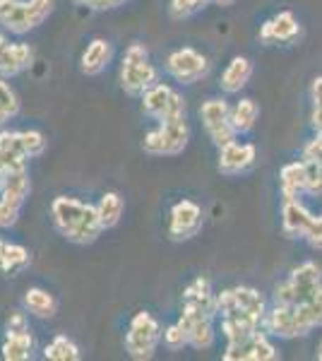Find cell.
Segmentation results:
<instances>
[{"label":"cell","mask_w":322,"mask_h":361,"mask_svg":"<svg viewBox=\"0 0 322 361\" xmlns=\"http://www.w3.org/2000/svg\"><path fill=\"white\" fill-rule=\"evenodd\" d=\"M49 212H51L54 229L66 241L75 243V246H92L106 231L101 219H99L97 205L82 202L78 197H70V195L54 197Z\"/></svg>","instance_id":"obj_1"},{"label":"cell","mask_w":322,"mask_h":361,"mask_svg":"<svg viewBox=\"0 0 322 361\" xmlns=\"http://www.w3.org/2000/svg\"><path fill=\"white\" fill-rule=\"evenodd\" d=\"M118 82L120 90L132 99H140L149 87L159 82V70L151 63L149 49L144 44H130L125 49L120 61Z\"/></svg>","instance_id":"obj_2"},{"label":"cell","mask_w":322,"mask_h":361,"mask_svg":"<svg viewBox=\"0 0 322 361\" xmlns=\"http://www.w3.org/2000/svg\"><path fill=\"white\" fill-rule=\"evenodd\" d=\"M269 308L267 296L248 284H236L216 292V320L219 318H245L262 325Z\"/></svg>","instance_id":"obj_3"},{"label":"cell","mask_w":322,"mask_h":361,"mask_svg":"<svg viewBox=\"0 0 322 361\" xmlns=\"http://www.w3.org/2000/svg\"><path fill=\"white\" fill-rule=\"evenodd\" d=\"M56 0H0V27L15 37L34 32L54 15Z\"/></svg>","instance_id":"obj_4"},{"label":"cell","mask_w":322,"mask_h":361,"mask_svg":"<svg viewBox=\"0 0 322 361\" xmlns=\"http://www.w3.org/2000/svg\"><path fill=\"white\" fill-rule=\"evenodd\" d=\"M322 289V265L315 260H303L296 267H291L289 277L279 282L272 292L269 304H282V306H296L308 301Z\"/></svg>","instance_id":"obj_5"},{"label":"cell","mask_w":322,"mask_h":361,"mask_svg":"<svg viewBox=\"0 0 322 361\" xmlns=\"http://www.w3.org/2000/svg\"><path fill=\"white\" fill-rule=\"evenodd\" d=\"M163 342V325L149 311H137L128 323L123 347L125 354L135 361H149Z\"/></svg>","instance_id":"obj_6"},{"label":"cell","mask_w":322,"mask_h":361,"mask_svg":"<svg viewBox=\"0 0 322 361\" xmlns=\"http://www.w3.org/2000/svg\"><path fill=\"white\" fill-rule=\"evenodd\" d=\"M142 111L147 118L156 121V123H178V121H188V104H185L183 94L173 90L171 85L156 82L149 87L142 97Z\"/></svg>","instance_id":"obj_7"},{"label":"cell","mask_w":322,"mask_h":361,"mask_svg":"<svg viewBox=\"0 0 322 361\" xmlns=\"http://www.w3.org/2000/svg\"><path fill=\"white\" fill-rule=\"evenodd\" d=\"M32 195L29 169L8 171L0 183V229H13L22 217L27 197Z\"/></svg>","instance_id":"obj_8"},{"label":"cell","mask_w":322,"mask_h":361,"mask_svg":"<svg viewBox=\"0 0 322 361\" xmlns=\"http://www.w3.org/2000/svg\"><path fill=\"white\" fill-rule=\"evenodd\" d=\"M37 352V340L29 328V313L13 311L5 320V335L0 342V359L3 361H32Z\"/></svg>","instance_id":"obj_9"},{"label":"cell","mask_w":322,"mask_h":361,"mask_svg":"<svg viewBox=\"0 0 322 361\" xmlns=\"http://www.w3.org/2000/svg\"><path fill=\"white\" fill-rule=\"evenodd\" d=\"M209 68H212L209 58L204 56L202 51L192 49V46H180V49L171 51V54L166 56V63H163L166 75L180 87L202 82L209 75Z\"/></svg>","instance_id":"obj_10"},{"label":"cell","mask_w":322,"mask_h":361,"mask_svg":"<svg viewBox=\"0 0 322 361\" xmlns=\"http://www.w3.org/2000/svg\"><path fill=\"white\" fill-rule=\"evenodd\" d=\"M200 318H216V292L212 287V279L204 275H197L183 287L178 323L188 325Z\"/></svg>","instance_id":"obj_11"},{"label":"cell","mask_w":322,"mask_h":361,"mask_svg":"<svg viewBox=\"0 0 322 361\" xmlns=\"http://www.w3.org/2000/svg\"><path fill=\"white\" fill-rule=\"evenodd\" d=\"M190 145V126L188 121L178 123H156V128L144 133L142 149L149 157H178Z\"/></svg>","instance_id":"obj_12"},{"label":"cell","mask_w":322,"mask_h":361,"mask_svg":"<svg viewBox=\"0 0 322 361\" xmlns=\"http://www.w3.org/2000/svg\"><path fill=\"white\" fill-rule=\"evenodd\" d=\"M200 121L204 133H207V137L212 140L216 149L233 142V140H238L236 128L231 123V104L224 97H212L207 102H202Z\"/></svg>","instance_id":"obj_13"},{"label":"cell","mask_w":322,"mask_h":361,"mask_svg":"<svg viewBox=\"0 0 322 361\" xmlns=\"http://www.w3.org/2000/svg\"><path fill=\"white\" fill-rule=\"evenodd\" d=\"M204 226V209L190 197H180L168 209V224L166 234L173 243L192 241Z\"/></svg>","instance_id":"obj_14"},{"label":"cell","mask_w":322,"mask_h":361,"mask_svg":"<svg viewBox=\"0 0 322 361\" xmlns=\"http://www.w3.org/2000/svg\"><path fill=\"white\" fill-rule=\"evenodd\" d=\"M224 361H277L282 359L277 342L265 330H257L250 337H243L238 342H226V349L221 354Z\"/></svg>","instance_id":"obj_15"},{"label":"cell","mask_w":322,"mask_h":361,"mask_svg":"<svg viewBox=\"0 0 322 361\" xmlns=\"http://www.w3.org/2000/svg\"><path fill=\"white\" fill-rule=\"evenodd\" d=\"M257 161V145L255 142H241V140H233V142L219 147L216 154V171L226 178H236L248 173Z\"/></svg>","instance_id":"obj_16"},{"label":"cell","mask_w":322,"mask_h":361,"mask_svg":"<svg viewBox=\"0 0 322 361\" xmlns=\"http://www.w3.org/2000/svg\"><path fill=\"white\" fill-rule=\"evenodd\" d=\"M301 20L294 10H279L272 17H267L257 29V39L265 46H279V44H294L301 37Z\"/></svg>","instance_id":"obj_17"},{"label":"cell","mask_w":322,"mask_h":361,"mask_svg":"<svg viewBox=\"0 0 322 361\" xmlns=\"http://www.w3.org/2000/svg\"><path fill=\"white\" fill-rule=\"evenodd\" d=\"M282 234L291 241H303L315 219V212L310 209L301 197L294 200H282Z\"/></svg>","instance_id":"obj_18"},{"label":"cell","mask_w":322,"mask_h":361,"mask_svg":"<svg viewBox=\"0 0 322 361\" xmlns=\"http://www.w3.org/2000/svg\"><path fill=\"white\" fill-rule=\"evenodd\" d=\"M279 195H282V200L308 195V166L303 159L286 161L279 169Z\"/></svg>","instance_id":"obj_19"},{"label":"cell","mask_w":322,"mask_h":361,"mask_svg":"<svg viewBox=\"0 0 322 361\" xmlns=\"http://www.w3.org/2000/svg\"><path fill=\"white\" fill-rule=\"evenodd\" d=\"M111 61H113V46H111V42H106V39L97 37L87 44L85 51H82L80 70L87 78H99V75L111 66Z\"/></svg>","instance_id":"obj_20"},{"label":"cell","mask_w":322,"mask_h":361,"mask_svg":"<svg viewBox=\"0 0 322 361\" xmlns=\"http://www.w3.org/2000/svg\"><path fill=\"white\" fill-rule=\"evenodd\" d=\"M250 78H253V61L245 56H233L226 63V68L221 70L219 87L224 94H241L248 87Z\"/></svg>","instance_id":"obj_21"},{"label":"cell","mask_w":322,"mask_h":361,"mask_svg":"<svg viewBox=\"0 0 322 361\" xmlns=\"http://www.w3.org/2000/svg\"><path fill=\"white\" fill-rule=\"evenodd\" d=\"M301 159L308 166V195H322V130H315V135L303 145Z\"/></svg>","instance_id":"obj_22"},{"label":"cell","mask_w":322,"mask_h":361,"mask_svg":"<svg viewBox=\"0 0 322 361\" xmlns=\"http://www.w3.org/2000/svg\"><path fill=\"white\" fill-rule=\"evenodd\" d=\"M32 265V250L17 241L0 236V272L5 277H17Z\"/></svg>","instance_id":"obj_23"},{"label":"cell","mask_w":322,"mask_h":361,"mask_svg":"<svg viewBox=\"0 0 322 361\" xmlns=\"http://www.w3.org/2000/svg\"><path fill=\"white\" fill-rule=\"evenodd\" d=\"M29 157L25 152V145H22L20 130H10L3 128L0 130V169L5 173L15 171V169H27Z\"/></svg>","instance_id":"obj_24"},{"label":"cell","mask_w":322,"mask_h":361,"mask_svg":"<svg viewBox=\"0 0 322 361\" xmlns=\"http://www.w3.org/2000/svg\"><path fill=\"white\" fill-rule=\"evenodd\" d=\"M34 63V49L29 44H13L10 42L0 51V78L10 80L22 75L32 68Z\"/></svg>","instance_id":"obj_25"},{"label":"cell","mask_w":322,"mask_h":361,"mask_svg":"<svg viewBox=\"0 0 322 361\" xmlns=\"http://www.w3.org/2000/svg\"><path fill=\"white\" fill-rule=\"evenodd\" d=\"M22 308L39 320H51L58 313V299L44 287H29L22 296Z\"/></svg>","instance_id":"obj_26"},{"label":"cell","mask_w":322,"mask_h":361,"mask_svg":"<svg viewBox=\"0 0 322 361\" xmlns=\"http://www.w3.org/2000/svg\"><path fill=\"white\" fill-rule=\"evenodd\" d=\"M294 313L301 337H308L310 333L322 328V289L315 296H310L308 301H303V304H296Z\"/></svg>","instance_id":"obj_27"},{"label":"cell","mask_w":322,"mask_h":361,"mask_svg":"<svg viewBox=\"0 0 322 361\" xmlns=\"http://www.w3.org/2000/svg\"><path fill=\"white\" fill-rule=\"evenodd\" d=\"M260 121V104L250 97L238 99L236 104H231V123L236 128L238 135H248L253 133V128Z\"/></svg>","instance_id":"obj_28"},{"label":"cell","mask_w":322,"mask_h":361,"mask_svg":"<svg viewBox=\"0 0 322 361\" xmlns=\"http://www.w3.org/2000/svg\"><path fill=\"white\" fill-rule=\"evenodd\" d=\"M97 212L99 219H101L104 229H116L123 219V212H125V197H123L118 190H106L97 202Z\"/></svg>","instance_id":"obj_29"},{"label":"cell","mask_w":322,"mask_h":361,"mask_svg":"<svg viewBox=\"0 0 322 361\" xmlns=\"http://www.w3.org/2000/svg\"><path fill=\"white\" fill-rule=\"evenodd\" d=\"M214 320L216 318H200V320H192V323L183 325L185 333H188V342L192 349L197 352H207V349L214 347L216 342V328H214Z\"/></svg>","instance_id":"obj_30"},{"label":"cell","mask_w":322,"mask_h":361,"mask_svg":"<svg viewBox=\"0 0 322 361\" xmlns=\"http://www.w3.org/2000/svg\"><path fill=\"white\" fill-rule=\"evenodd\" d=\"M41 357H44L46 361H80L82 359V349H80L78 342L73 340V337L61 333L44 347Z\"/></svg>","instance_id":"obj_31"},{"label":"cell","mask_w":322,"mask_h":361,"mask_svg":"<svg viewBox=\"0 0 322 361\" xmlns=\"http://www.w3.org/2000/svg\"><path fill=\"white\" fill-rule=\"evenodd\" d=\"M20 97L13 87L8 85V80L0 78V128H5L10 121H15L20 116Z\"/></svg>","instance_id":"obj_32"},{"label":"cell","mask_w":322,"mask_h":361,"mask_svg":"<svg viewBox=\"0 0 322 361\" xmlns=\"http://www.w3.org/2000/svg\"><path fill=\"white\" fill-rule=\"evenodd\" d=\"M308 97H310V114H308L310 128L313 130H322V75H318L310 82Z\"/></svg>","instance_id":"obj_33"},{"label":"cell","mask_w":322,"mask_h":361,"mask_svg":"<svg viewBox=\"0 0 322 361\" xmlns=\"http://www.w3.org/2000/svg\"><path fill=\"white\" fill-rule=\"evenodd\" d=\"M20 137H22V145H25V152L29 159H39V157L46 152V147H49L46 135L41 130H34V128L20 130Z\"/></svg>","instance_id":"obj_34"},{"label":"cell","mask_w":322,"mask_h":361,"mask_svg":"<svg viewBox=\"0 0 322 361\" xmlns=\"http://www.w3.org/2000/svg\"><path fill=\"white\" fill-rule=\"evenodd\" d=\"M163 347H166L168 352H183L185 347H190L188 333H185V328L178 320H173L171 325L163 328Z\"/></svg>","instance_id":"obj_35"},{"label":"cell","mask_w":322,"mask_h":361,"mask_svg":"<svg viewBox=\"0 0 322 361\" xmlns=\"http://www.w3.org/2000/svg\"><path fill=\"white\" fill-rule=\"evenodd\" d=\"M209 5V0H171L168 10L175 20H190V17L200 15L204 8Z\"/></svg>","instance_id":"obj_36"},{"label":"cell","mask_w":322,"mask_h":361,"mask_svg":"<svg viewBox=\"0 0 322 361\" xmlns=\"http://www.w3.org/2000/svg\"><path fill=\"white\" fill-rule=\"evenodd\" d=\"M303 241L308 243L310 250H318V253H322V214H315L313 224H310L308 234Z\"/></svg>","instance_id":"obj_37"},{"label":"cell","mask_w":322,"mask_h":361,"mask_svg":"<svg viewBox=\"0 0 322 361\" xmlns=\"http://www.w3.org/2000/svg\"><path fill=\"white\" fill-rule=\"evenodd\" d=\"M125 3H130V0H92L89 10H94V13H106V10H116Z\"/></svg>","instance_id":"obj_38"},{"label":"cell","mask_w":322,"mask_h":361,"mask_svg":"<svg viewBox=\"0 0 322 361\" xmlns=\"http://www.w3.org/2000/svg\"><path fill=\"white\" fill-rule=\"evenodd\" d=\"M236 0H209V5H219V8H231Z\"/></svg>","instance_id":"obj_39"},{"label":"cell","mask_w":322,"mask_h":361,"mask_svg":"<svg viewBox=\"0 0 322 361\" xmlns=\"http://www.w3.org/2000/svg\"><path fill=\"white\" fill-rule=\"evenodd\" d=\"M75 3L82 5V8H89V5H92V0H75Z\"/></svg>","instance_id":"obj_40"},{"label":"cell","mask_w":322,"mask_h":361,"mask_svg":"<svg viewBox=\"0 0 322 361\" xmlns=\"http://www.w3.org/2000/svg\"><path fill=\"white\" fill-rule=\"evenodd\" d=\"M315 359L322 361V340H320V345H318V352H315Z\"/></svg>","instance_id":"obj_41"},{"label":"cell","mask_w":322,"mask_h":361,"mask_svg":"<svg viewBox=\"0 0 322 361\" xmlns=\"http://www.w3.org/2000/svg\"><path fill=\"white\" fill-rule=\"evenodd\" d=\"M3 178H5V171H3V169H0V183H3Z\"/></svg>","instance_id":"obj_42"}]
</instances>
